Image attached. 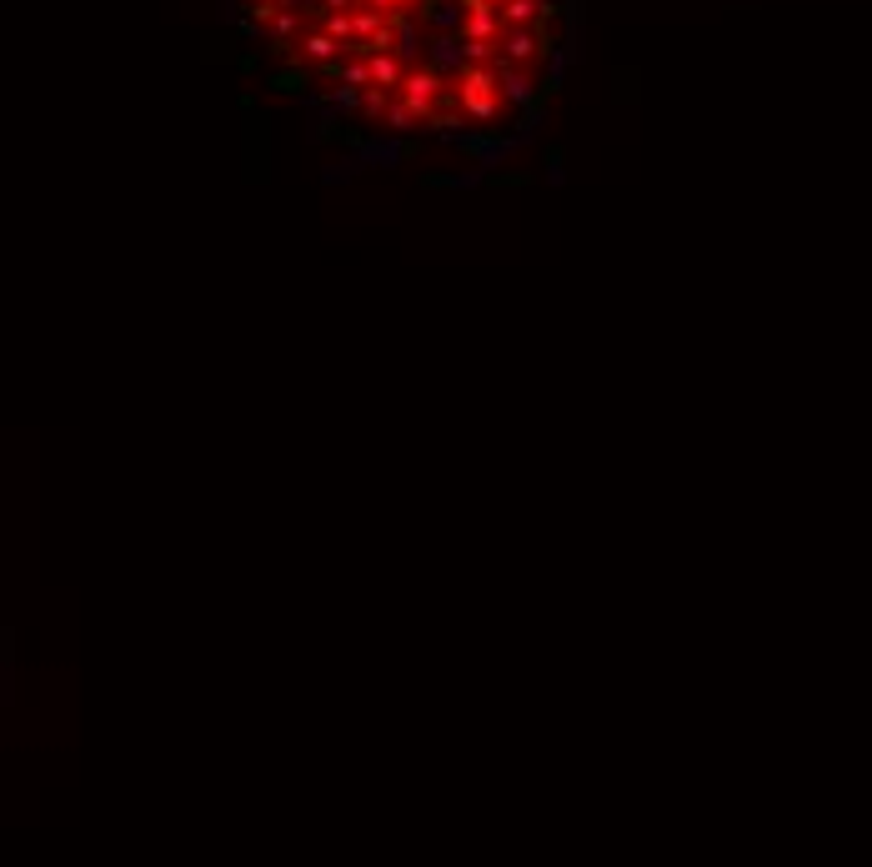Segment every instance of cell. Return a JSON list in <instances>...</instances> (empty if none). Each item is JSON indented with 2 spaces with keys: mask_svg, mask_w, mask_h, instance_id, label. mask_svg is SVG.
Listing matches in <instances>:
<instances>
[{
  "mask_svg": "<svg viewBox=\"0 0 872 867\" xmlns=\"http://www.w3.org/2000/svg\"><path fill=\"white\" fill-rule=\"evenodd\" d=\"M251 71L376 166L487 171L547 121L577 0H226Z\"/></svg>",
  "mask_w": 872,
  "mask_h": 867,
  "instance_id": "6da1fadb",
  "label": "cell"
}]
</instances>
